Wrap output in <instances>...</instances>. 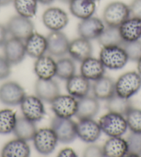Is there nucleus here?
<instances>
[{
	"instance_id": "obj_1",
	"label": "nucleus",
	"mask_w": 141,
	"mask_h": 157,
	"mask_svg": "<svg viewBox=\"0 0 141 157\" xmlns=\"http://www.w3.org/2000/svg\"><path fill=\"white\" fill-rule=\"evenodd\" d=\"M100 59L105 67L112 70L123 68L129 60L121 46L103 47L100 53Z\"/></svg>"
},
{
	"instance_id": "obj_2",
	"label": "nucleus",
	"mask_w": 141,
	"mask_h": 157,
	"mask_svg": "<svg viewBox=\"0 0 141 157\" xmlns=\"http://www.w3.org/2000/svg\"><path fill=\"white\" fill-rule=\"evenodd\" d=\"M130 15L128 5L121 2H113L105 8L102 19L107 26L119 27L130 17Z\"/></svg>"
},
{
	"instance_id": "obj_3",
	"label": "nucleus",
	"mask_w": 141,
	"mask_h": 157,
	"mask_svg": "<svg viewBox=\"0 0 141 157\" xmlns=\"http://www.w3.org/2000/svg\"><path fill=\"white\" fill-rule=\"evenodd\" d=\"M51 128L55 132L58 142L63 144L72 143L77 137L76 123L70 118L55 116L51 121Z\"/></svg>"
},
{
	"instance_id": "obj_4",
	"label": "nucleus",
	"mask_w": 141,
	"mask_h": 157,
	"mask_svg": "<svg viewBox=\"0 0 141 157\" xmlns=\"http://www.w3.org/2000/svg\"><path fill=\"white\" fill-rule=\"evenodd\" d=\"M98 123L101 130L110 137L121 136L128 128L125 117L112 112L102 116Z\"/></svg>"
},
{
	"instance_id": "obj_5",
	"label": "nucleus",
	"mask_w": 141,
	"mask_h": 157,
	"mask_svg": "<svg viewBox=\"0 0 141 157\" xmlns=\"http://www.w3.org/2000/svg\"><path fill=\"white\" fill-rule=\"evenodd\" d=\"M141 88V75L137 72L129 71L121 75L116 82V94L130 98Z\"/></svg>"
},
{
	"instance_id": "obj_6",
	"label": "nucleus",
	"mask_w": 141,
	"mask_h": 157,
	"mask_svg": "<svg viewBox=\"0 0 141 157\" xmlns=\"http://www.w3.org/2000/svg\"><path fill=\"white\" fill-rule=\"evenodd\" d=\"M6 29L10 36L15 38L25 41L34 33V24L30 18L21 15H15L7 22Z\"/></svg>"
},
{
	"instance_id": "obj_7",
	"label": "nucleus",
	"mask_w": 141,
	"mask_h": 157,
	"mask_svg": "<svg viewBox=\"0 0 141 157\" xmlns=\"http://www.w3.org/2000/svg\"><path fill=\"white\" fill-rule=\"evenodd\" d=\"M32 140L35 150L43 155L52 153L58 142L55 132L51 128H42L37 130Z\"/></svg>"
},
{
	"instance_id": "obj_8",
	"label": "nucleus",
	"mask_w": 141,
	"mask_h": 157,
	"mask_svg": "<svg viewBox=\"0 0 141 157\" xmlns=\"http://www.w3.org/2000/svg\"><path fill=\"white\" fill-rule=\"evenodd\" d=\"M25 96L24 89L17 82L10 81L0 86V102L5 105H20Z\"/></svg>"
},
{
	"instance_id": "obj_9",
	"label": "nucleus",
	"mask_w": 141,
	"mask_h": 157,
	"mask_svg": "<svg viewBox=\"0 0 141 157\" xmlns=\"http://www.w3.org/2000/svg\"><path fill=\"white\" fill-rule=\"evenodd\" d=\"M20 107L24 117L35 123L41 121L45 115L43 101L37 96H26Z\"/></svg>"
},
{
	"instance_id": "obj_10",
	"label": "nucleus",
	"mask_w": 141,
	"mask_h": 157,
	"mask_svg": "<svg viewBox=\"0 0 141 157\" xmlns=\"http://www.w3.org/2000/svg\"><path fill=\"white\" fill-rule=\"evenodd\" d=\"M51 109L56 116L71 118L75 115L78 109V101L70 95H59L51 102Z\"/></svg>"
},
{
	"instance_id": "obj_11",
	"label": "nucleus",
	"mask_w": 141,
	"mask_h": 157,
	"mask_svg": "<svg viewBox=\"0 0 141 157\" xmlns=\"http://www.w3.org/2000/svg\"><path fill=\"white\" fill-rule=\"evenodd\" d=\"M44 26L51 31H58L64 29L69 23L67 13L59 8H48L42 15Z\"/></svg>"
},
{
	"instance_id": "obj_12",
	"label": "nucleus",
	"mask_w": 141,
	"mask_h": 157,
	"mask_svg": "<svg viewBox=\"0 0 141 157\" xmlns=\"http://www.w3.org/2000/svg\"><path fill=\"white\" fill-rule=\"evenodd\" d=\"M77 136L86 143L96 142L99 139L102 130L99 123L93 118L80 119L76 123Z\"/></svg>"
},
{
	"instance_id": "obj_13",
	"label": "nucleus",
	"mask_w": 141,
	"mask_h": 157,
	"mask_svg": "<svg viewBox=\"0 0 141 157\" xmlns=\"http://www.w3.org/2000/svg\"><path fill=\"white\" fill-rule=\"evenodd\" d=\"M105 29L104 21L91 17L82 20L78 26V33L81 37L88 40L97 39Z\"/></svg>"
},
{
	"instance_id": "obj_14",
	"label": "nucleus",
	"mask_w": 141,
	"mask_h": 157,
	"mask_svg": "<svg viewBox=\"0 0 141 157\" xmlns=\"http://www.w3.org/2000/svg\"><path fill=\"white\" fill-rule=\"evenodd\" d=\"M47 38V52L55 57L66 55L69 49V41L66 35L60 31H51Z\"/></svg>"
},
{
	"instance_id": "obj_15",
	"label": "nucleus",
	"mask_w": 141,
	"mask_h": 157,
	"mask_svg": "<svg viewBox=\"0 0 141 157\" xmlns=\"http://www.w3.org/2000/svg\"><path fill=\"white\" fill-rule=\"evenodd\" d=\"M4 54L11 65H17L24 60L26 55L25 45L22 40L11 37L3 46Z\"/></svg>"
},
{
	"instance_id": "obj_16",
	"label": "nucleus",
	"mask_w": 141,
	"mask_h": 157,
	"mask_svg": "<svg viewBox=\"0 0 141 157\" xmlns=\"http://www.w3.org/2000/svg\"><path fill=\"white\" fill-rule=\"evenodd\" d=\"M36 96L42 101L51 103L59 95L60 89L58 84L53 79L43 80L38 78L35 85Z\"/></svg>"
},
{
	"instance_id": "obj_17",
	"label": "nucleus",
	"mask_w": 141,
	"mask_h": 157,
	"mask_svg": "<svg viewBox=\"0 0 141 157\" xmlns=\"http://www.w3.org/2000/svg\"><path fill=\"white\" fill-rule=\"evenodd\" d=\"M93 47L90 40L80 37L69 42L68 53L75 60L82 62L91 57Z\"/></svg>"
},
{
	"instance_id": "obj_18",
	"label": "nucleus",
	"mask_w": 141,
	"mask_h": 157,
	"mask_svg": "<svg viewBox=\"0 0 141 157\" xmlns=\"http://www.w3.org/2000/svg\"><path fill=\"white\" fill-rule=\"evenodd\" d=\"M26 55L33 58H39L47 51V38L41 34L33 33L25 40Z\"/></svg>"
},
{
	"instance_id": "obj_19",
	"label": "nucleus",
	"mask_w": 141,
	"mask_h": 157,
	"mask_svg": "<svg viewBox=\"0 0 141 157\" xmlns=\"http://www.w3.org/2000/svg\"><path fill=\"white\" fill-rule=\"evenodd\" d=\"M91 85L88 79L82 75H74L67 80V90L69 95L75 98L88 96Z\"/></svg>"
},
{
	"instance_id": "obj_20",
	"label": "nucleus",
	"mask_w": 141,
	"mask_h": 157,
	"mask_svg": "<svg viewBox=\"0 0 141 157\" xmlns=\"http://www.w3.org/2000/svg\"><path fill=\"white\" fill-rule=\"evenodd\" d=\"M100 110V104L94 96H86L78 100V109L75 116L79 119L93 118Z\"/></svg>"
},
{
	"instance_id": "obj_21",
	"label": "nucleus",
	"mask_w": 141,
	"mask_h": 157,
	"mask_svg": "<svg viewBox=\"0 0 141 157\" xmlns=\"http://www.w3.org/2000/svg\"><path fill=\"white\" fill-rule=\"evenodd\" d=\"M80 73L86 79L95 81L104 76L105 67L100 59L90 57L82 62Z\"/></svg>"
},
{
	"instance_id": "obj_22",
	"label": "nucleus",
	"mask_w": 141,
	"mask_h": 157,
	"mask_svg": "<svg viewBox=\"0 0 141 157\" xmlns=\"http://www.w3.org/2000/svg\"><path fill=\"white\" fill-rule=\"evenodd\" d=\"M124 42H133L141 38V19L132 17L118 27Z\"/></svg>"
},
{
	"instance_id": "obj_23",
	"label": "nucleus",
	"mask_w": 141,
	"mask_h": 157,
	"mask_svg": "<svg viewBox=\"0 0 141 157\" xmlns=\"http://www.w3.org/2000/svg\"><path fill=\"white\" fill-rule=\"evenodd\" d=\"M34 71L40 79H52L56 75V62L51 57L44 55L35 61Z\"/></svg>"
},
{
	"instance_id": "obj_24",
	"label": "nucleus",
	"mask_w": 141,
	"mask_h": 157,
	"mask_svg": "<svg viewBox=\"0 0 141 157\" xmlns=\"http://www.w3.org/2000/svg\"><path fill=\"white\" fill-rule=\"evenodd\" d=\"M92 90L94 97L97 100L107 101L116 94V82L112 78L102 76L95 80Z\"/></svg>"
},
{
	"instance_id": "obj_25",
	"label": "nucleus",
	"mask_w": 141,
	"mask_h": 157,
	"mask_svg": "<svg viewBox=\"0 0 141 157\" xmlns=\"http://www.w3.org/2000/svg\"><path fill=\"white\" fill-rule=\"evenodd\" d=\"M104 156L123 157L127 156L128 146L127 140L120 136L111 137L102 147Z\"/></svg>"
},
{
	"instance_id": "obj_26",
	"label": "nucleus",
	"mask_w": 141,
	"mask_h": 157,
	"mask_svg": "<svg viewBox=\"0 0 141 157\" xmlns=\"http://www.w3.org/2000/svg\"><path fill=\"white\" fill-rule=\"evenodd\" d=\"M96 2L93 0H71L69 10L71 14L81 20L91 17L96 11Z\"/></svg>"
},
{
	"instance_id": "obj_27",
	"label": "nucleus",
	"mask_w": 141,
	"mask_h": 157,
	"mask_svg": "<svg viewBox=\"0 0 141 157\" xmlns=\"http://www.w3.org/2000/svg\"><path fill=\"white\" fill-rule=\"evenodd\" d=\"M30 154L31 150L28 143L25 140L17 138L4 146L1 155L3 157H28Z\"/></svg>"
},
{
	"instance_id": "obj_28",
	"label": "nucleus",
	"mask_w": 141,
	"mask_h": 157,
	"mask_svg": "<svg viewBox=\"0 0 141 157\" xmlns=\"http://www.w3.org/2000/svg\"><path fill=\"white\" fill-rule=\"evenodd\" d=\"M36 132L37 128L35 122L29 120L24 116L17 118L13 132L17 139L29 141L33 139Z\"/></svg>"
},
{
	"instance_id": "obj_29",
	"label": "nucleus",
	"mask_w": 141,
	"mask_h": 157,
	"mask_svg": "<svg viewBox=\"0 0 141 157\" xmlns=\"http://www.w3.org/2000/svg\"><path fill=\"white\" fill-rule=\"evenodd\" d=\"M106 107L109 112L118 113L123 116H125L133 107L130 98H123L116 94L107 100Z\"/></svg>"
},
{
	"instance_id": "obj_30",
	"label": "nucleus",
	"mask_w": 141,
	"mask_h": 157,
	"mask_svg": "<svg viewBox=\"0 0 141 157\" xmlns=\"http://www.w3.org/2000/svg\"><path fill=\"white\" fill-rule=\"evenodd\" d=\"M99 44L103 47L109 46H121L124 40L121 37L118 27H105L101 35L97 39Z\"/></svg>"
},
{
	"instance_id": "obj_31",
	"label": "nucleus",
	"mask_w": 141,
	"mask_h": 157,
	"mask_svg": "<svg viewBox=\"0 0 141 157\" xmlns=\"http://www.w3.org/2000/svg\"><path fill=\"white\" fill-rule=\"evenodd\" d=\"M17 116L11 109H5L0 111V134H8L13 132Z\"/></svg>"
},
{
	"instance_id": "obj_32",
	"label": "nucleus",
	"mask_w": 141,
	"mask_h": 157,
	"mask_svg": "<svg viewBox=\"0 0 141 157\" xmlns=\"http://www.w3.org/2000/svg\"><path fill=\"white\" fill-rule=\"evenodd\" d=\"M13 4L19 15L31 18L36 14L37 10V0H14Z\"/></svg>"
},
{
	"instance_id": "obj_33",
	"label": "nucleus",
	"mask_w": 141,
	"mask_h": 157,
	"mask_svg": "<svg viewBox=\"0 0 141 157\" xmlns=\"http://www.w3.org/2000/svg\"><path fill=\"white\" fill-rule=\"evenodd\" d=\"M75 65L73 59L62 58L56 62V76L62 80H68L75 75Z\"/></svg>"
},
{
	"instance_id": "obj_34",
	"label": "nucleus",
	"mask_w": 141,
	"mask_h": 157,
	"mask_svg": "<svg viewBox=\"0 0 141 157\" xmlns=\"http://www.w3.org/2000/svg\"><path fill=\"white\" fill-rule=\"evenodd\" d=\"M128 152L127 156H141V132H133L129 134L127 139Z\"/></svg>"
},
{
	"instance_id": "obj_35",
	"label": "nucleus",
	"mask_w": 141,
	"mask_h": 157,
	"mask_svg": "<svg viewBox=\"0 0 141 157\" xmlns=\"http://www.w3.org/2000/svg\"><path fill=\"white\" fill-rule=\"evenodd\" d=\"M127 126L129 128L130 131L133 132H141V109L131 108L126 116Z\"/></svg>"
},
{
	"instance_id": "obj_36",
	"label": "nucleus",
	"mask_w": 141,
	"mask_h": 157,
	"mask_svg": "<svg viewBox=\"0 0 141 157\" xmlns=\"http://www.w3.org/2000/svg\"><path fill=\"white\" fill-rule=\"evenodd\" d=\"M121 47L126 52L129 60L138 62L141 59V41L124 42Z\"/></svg>"
},
{
	"instance_id": "obj_37",
	"label": "nucleus",
	"mask_w": 141,
	"mask_h": 157,
	"mask_svg": "<svg viewBox=\"0 0 141 157\" xmlns=\"http://www.w3.org/2000/svg\"><path fill=\"white\" fill-rule=\"evenodd\" d=\"M11 74V64L4 56H0V80L9 78Z\"/></svg>"
},
{
	"instance_id": "obj_38",
	"label": "nucleus",
	"mask_w": 141,
	"mask_h": 157,
	"mask_svg": "<svg viewBox=\"0 0 141 157\" xmlns=\"http://www.w3.org/2000/svg\"><path fill=\"white\" fill-rule=\"evenodd\" d=\"M83 156L85 157H102L104 156L102 147L98 145H92L86 147L83 152Z\"/></svg>"
},
{
	"instance_id": "obj_39",
	"label": "nucleus",
	"mask_w": 141,
	"mask_h": 157,
	"mask_svg": "<svg viewBox=\"0 0 141 157\" xmlns=\"http://www.w3.org/2000/svg\"><path fill=\"white\" fill-rule=\"evenodd\" d=\"M129 6L132 17L141 19V0H133Z\"/></svg>"
},
{
	"instance_id": "obj_40",
	"label": "nucleus",
	"mask_w": 141,
	"mask_h": 157,
	"mask_svg": "<svg viewBox=\"0 0 141 157\" xmlns=\"http://www.w3.org/2000/svg\"><path fill=\"white\" fill-rule=\"evenodd\" d=\"M8 31L6 26L0 24V47H3L7 40Z\"/></svg>"
},
{
	"instance_id": "obj_41",
	"label": "nucleus",
	"mask_w": 141,
	"mask_h": 157,
	"mask_svg": "<svg viewBox=\"0 0 141 157\" xmlns=\"http://www.w3.org/2000/svg\"><path fill=\"white\" fill-rule=\"evenodd\" d=\"M77 156L75 151L69 147L62 149L58 153V156L59 157H76Z\"/></svg>"
},
{
	"instance_id": "obj_42",
	"label": "nucleus",
	"mask_w": 141,
	"mask_h": 157,
	"mask_svg": "<svg viewBox=\"0 0 141 157\" xmlns=\"http://www.w3.org/2000/svg\"><path fill=\"white\" fill-rule=\"evenodd\" d=\"M14 0H0V6H5L13 3Z\"/></svg>"
},
{
	"instance_id": "obj_43",
	"label": "nucleus",
	"mask_w": 141,
	"mask_h": 157,
	"mask_svg": "<svg viewBox=\"0 0 141 157\" xmlns=\"http://www.w3.org/2000/svg\"><path fill=\"white\" fill-rule=\"evenodd\" d=\"M37 2H40V4L44 5H49L52 4L54 2V0H37Z\"/></svg>"
},
{
	"instance_id": "obj_44",
	"label": "nucleus",
	"mask_w": 141,
	"mask_h": 157,
	"mask_svg": "<svg viewBox=\"0 0 141 157\" xmlns=\"http://www.w3.org/2000/svg\"><path fill=\"white\" fill-rule=\"evenodd\" d=\"M137 69H138V73L141 75V59L138 61Z\"/></svg>"
},
{
	"instance_id": "obj_45",
	"label": "nucleus",
	"mask_w": 141,
	"mask_h": 157,
	"mask_svg": "<svg viewBox=\"0 0 141 157\" xmlns=\"http://www.w3.org/2000/svg\"><path fill=\"white\" fill-rule=\"evenodd\" d=\"M62 2H64V3H69V2L71 1V0H59Z\"/></svg>"
},
{
	"instance_id": "obj_46",
	"label": "nucleus",
	"mask_w": 141,
	"mask_h": 157,
	"mask_svg": "<svg viewBox=\"0 0 141 157\" xmlns=\"http://www.w3.org/2000/svg\"><path fill=\"white\" fill-rule=\"evenodd\" d=\"M94 2H97V1H100V0H93Z\"/></svg>"
}]
</instances>
